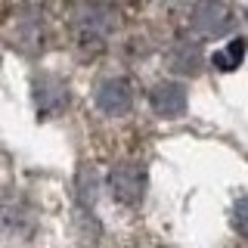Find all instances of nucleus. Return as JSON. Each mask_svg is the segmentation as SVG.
Wrapping results in <instances>:
<instances>
[{"instance_id":"f03ea898","label":"nucleus","mask_w":248,"mask_h":248,"mask_svg":"<svg viewBox=\"0 0 248 248\" xmlns=\"http://www.w3.org/2000/svg\"><path fill=\"white\" fill-rule=\"evenodd\" d=\"M189 25L196 31V37L202 41H217V37H227L232 25H236V13L227 0H199L192 6Z\"/></svg>"},{"instance_id":"9d476101","label":"nucleus","mask_w":248,"mask_h":248,"mask_svg":"<svg viewBox=\"0 0 248 248\" xmlns=\"http://www.w3.org/2000/svg\"><path fill=\"white\" fill-rule=\"evenodd\" d=\"M99 192H103V180H99L96 168L84 165L81 170H78V177H75V196H78L81 211H93V208H96Z\"/></svg>"},{"instance_id":"f257e3e1","label":"nucleus","mask_w":248,"mask_h":248,"mask_svg":"<svg viewBox=\"0 0 248 248\" xmlns=\"http://www.w3.org/2000/svg\"><path fill=\"white\" fill-rule=\"evenodd\" d=\"M72 25L78 41L99 44L118 28V13L112 3H103V0H84L72 10Z\"/></svg>"},{"instance_id":"7ed1b4c3","label":"nucleus","mask_w":248,"mask_h":248,"mask_svg":"<svg viewBox=\"0 0 248 248\" xmlns=\"http://www.w3.org/2000/svg\"><path fill=\"white\" fill-rule=\"evenodd\" d=\"M108 192L121 205H140V199L146 196V170L137 161H118L106 177Z\"/></svg>"},{"instance_id":"9b49d317","label":"nucleus","mask_w":248,"mask_h":248,"mask_svg":"<svg viewBox=\"0 0 248 248\" xmlns=\"http://www.w3.org/2000/svg\"><path fill=\"white\" fill-rule=\"evenodd\" d=\"M245 50H248V44L242 37H232L230 44H223L220 50H214V56H211L214 68H220V72H236L245 59Z\"/></svg>"},{"instance_id":"ddd939ff","label":"nucleus","mask_w":248,"mask_h":248,"mask_svg":"<svg viewBox=\"0 0 248 248\" xmlns=\"http://www.w3.org/2000/svg\"><path fill=\"white\" fill-rule=\"evenodd\" d=\"M165 3H174V0H165Z\"/></svg>"},{"instance_id":"423d86ee","label":"nucleus","mask_w":248,"mask_h":248,"mask_svg":"<svg viewBox=\"0 0 248 248\" xmlns=\"http://www.w3.org/2000/svg\"><path fill=\"white\" fill-rule=\"evenodd\" d=\"M149 106L161 118H180V115H186V106H189L186 87L180 81H158L149 90Z\"/></svg>"},{"instance_id":"39448f33","label":"nucleus","mask_w":248,"mask_h":248,"mask_svg":"<svg viewBox=\"0 0 248 248\" xmlns=\"http://www.w3.org/2000/svg\"><path fill=\"white\" fill-rule=\"evenodd\" d=\"M31 103L41 115H59L68 106V84L53 72H41L31 81Z\"/></svg>"},{"instance_id":"1a4fd4ad","label":"nucleus","mask_w":248,"mask_h":248,"mask_svg":"<svg viewBox=\"0 0 248 248\" xmlns=\"http://www.w3.org/2000/svg\"><path fill=\"white\" fill-rule=\"evenodd\" d=\"M168 68L177 75H196L202 68V50L196 41H177L168 50Z\"/></svg>"},{"instance_id":"20e7f679","label":"nucleus","mask_w":248,"mask_h":248,"mask_svg":"<svg viewBox=\"0 0 248 248\" xmlns=\"http://www.w3.org/2000/svg\"><path fill=\"white\" fill-rule=\"evenodd\" d=\"M93 106L103 115H108V118L127 115L130 106H134V87H130V81L118 78V75H108L103 81H96V87H93Z\"/></svg>"},{"instance_id":"0eeeda50","label":"nucleus","mask_w":248,"mask_h":248,"mask_svg":"<svg viewBox=\"0 0 248 248\" xmlns=\"http://www.w3.org/2000/svg\"><path fill=\"white\" fill-rule=\"evenodd\" d=\"M34 230V211L25 205V202H3L0 205V232L3 236H31Z\"/></svg>"},{"instance_id":"f8f14e48","label":"nucleus","mask_w":248,"mask_h":248,"mask_svg":"<svg viewBox=\"0 0 248 248\" xmlns=\"http://www.w3.org/2000/svg\"><path fill=\"white\" fill-rule=\"evenodd\" d=\"M232 230H236L239 236L248 242V192H245V196H239L236 205H232Z\"/></svg>"},{"instance_id":"6e6552de","label":"nucleus","mask_w":248,"mask_h":248,"mask_svg":"<svg viewBox=\"0 0 248 248\" xmlns=\"http://www.w3.org/2000/svg\"><path fill=\"white\" fill-rule=\"evenodd\" d=\"M16 44L25 53H37L44 46V25H41V13L34 6L22 10L19 19H16Z\"/></svg>"}]
</instances>
